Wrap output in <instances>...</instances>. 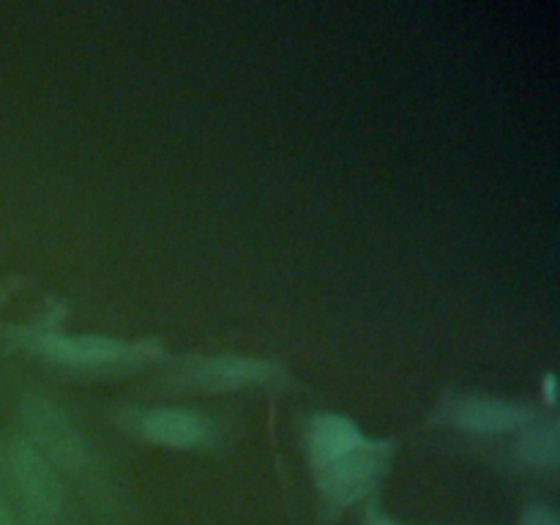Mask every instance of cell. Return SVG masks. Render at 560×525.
<instances>
[{
  "instance_id": "1",
  "label": "cell",
  "mask_w": 560,
  "mask_h": 525,
  "mask_svg": "<svg viewBox=\"0 0 560 525\" xmlns=\"http://www.w3.org/2000/svg\"><path fill=\"white\" fill-rule=\"evenodd\" d=\"M27 441L55 465V468L80 470L88 463V443L74 421L44 397H27L22 405Z\"/></svg>"
},
{
  "instance_id": "2",
  "label": "cell",
  "mask_w": 560,
  "mask_h": 525,
  "mask_svg": "<svg viewBox=\"0 0 560 525\" xmlns=\"http://www.w3.org/2000/svg\"><path fill=\"white\" fill-rule=\"evenodd\" d=\"M386 443L364 441L355 452L315 468L317 485H320L323 495H326L328 501L337 503V506H348V503L359 501V498L375 485L383 465H386Z\"/></svg>"
},
{
  "instance_id": "3",
  "label": "cell",
  "mask_w": 560,
  "mask_h": 525,
  "mask_svg": "<svg viewBox=\"0 0 560 525\" xmlns=\"http://www.w3.org/2000/svg\"><path fill=\"white\" fill-rule=\"evenodd\" d=\"M11 474L20 485L22 495L44 514H58L63 506V485L58 479V468L33 446L27 438L11 443Z\"/></svg>"
},
{
  "instance_id": "4",
  "label": "cell",
  "mask_w": 560,
  "mask_h": 525,
  "mask_svg": "<svg viewBox=\"0 0 560 525\" xmlns=\"http://www.w3.org/2000/svg\"><path fill=\"white\" fill-rule=\"evenodd\" d=\"M36 353L44 359L58 361L66 366H107L115 361H124L131 353V348L120 339L96 337V334H42L33 339Z\"/></svg>"
},
{
  "instance_id": "5",
  "label": "cell",
  "mask_w": 560,
  "mask_h": 525,
  "mask_svg": "<svg viewBox=\"0 0 560 525\" xmlns=\"http://www.w3.org/2000/svg\"><path fill=\"white\" fill-rule=\"evenodd\" d=\"M273 366L262 359H246V355H211L197 359L186 366V381L206 392H233L249 383L266 381Z\"/></svg>"
},
{
  "instance_id": "6",
  "label": "cell",
  "mask_w": 560,
  "mask_h": 525,
  "mask_svg": "<svg viewBox=\"0 0 560 525\" xmlns=\"http://www.w3.org/2000/svg\"><path fill=\"white\" fill-rule=\"evenodd\" d=\"M534 419L530 408L495 397H465L454 405V421L474 435H501L523 430Z\"/></svg>"
},
{
  "instance_id": "7",
  "label": "cell",
  "mask_w": 560,
  "mask_h": 525,
  "mask_svg": "<svg viewBox=\"0 0 560 525\" xmlns=\"http://www.w3.org/2000/svg\"><path fill=\"white\" fill-rule=\"evenodd\" d=\"M364 432L353 419L342 413H323L312 421L310 430V454L315 468L334 463L345 454L355 452L364 443Z\"/></svg>"
},
{
  "instance_id": "8",
  "label": "cell",
  "mask_w": 560,
  "mask_h": 525,
  "mask_svg": "<svg viewBox=\"0 0 560 525\" xmlns=\"http://www.w3.org/2000/svg\"><path fill=\"white\" fill-rule=\"evenodd\" d=\"M142 435L170 448H191L206 438V424L186 408H156L142 419Z\"/></svg>"
},
{
  "instance_id": "9",
  "label": "cell",
  "mask_w": 560,
  "mask_h": 525,
  "mask_svg": "<svg viewBox=\"0 0 560 525\" xmlns=\"http://www.w3.org/2000/svg\"><path fill=\"white\" fill-rule=\"evenodd\" d=\"M514 452L525 465L534 468H556L560 459V432L556 421H541L520 432Z\"/></svg>"
},
{
  "instance_id": "10",
  "label": "cell",
  "mask_w": 560,
  "mask_h": 525,
  "mask_svg": "<svg viewBox=\"0 0 560 525\" xmlns=\"http://www.w3.org/2000/svg\"><path fill=\"white\" fill-rule=\"evenodd\" d=\"M520 525H560L556 509H550L547 503H534V506L525 509L523 523Z\"/></svg>"
},
{
  "instance_id": "11",
  "label": "cell",
  "mask_w": 560,
  "mask_h": 525,
  "mask_svg": "<svg viewBox=\"0 0 560 525\" xmlns=\"http://www.w3.org/2000/svg\"><path fill=\"white\" fill-rule=\"evenodd\" d=\"M541 397H545L547 405H556L558 402V381H556V375H545V381H541Z\"/></svg>"
},
{
  "instance_id": "12",
  "label": "cell",
  "mask_w": 560,
  "mask_h": 525,
  "mask_svg": "<svg viewBox=\"0 0 560 525\" xmlns=\"http://www.w3.org/2000/svg\"><path fill=\"white\" fill-rule=\"evenodd\" d=\"M370 525H399V523L397 520L386 517V514H381V512H370Z\"/></svg>"
},
{
  "instance_id": "13",
  "label": "cell",
  "mask_w": 560,
  "mask_h": 525,
  "mask_svg": "<svg viewBox=\"0 0 560 525\" xmlns=\"http://www.w3.org/2000/svg\"><path fill=\"white\" fill-rule=\"evenodd\" d=\"M0 525H14V517H11V512L5 503H0Z\"/></svg>"
}]
</instances>
